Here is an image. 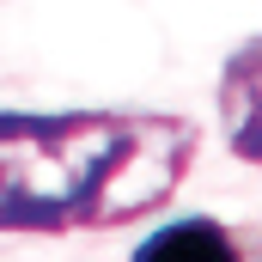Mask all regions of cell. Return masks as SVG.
Returning <instances> with one entry per match:
<instances>
[{
  "label": "cell",
  "instance_id": "1",
  "mask_svg": "<svg viewBox=\"0 0 262 262\" xmlns=\"http://www.w3.org/2000/svg\"><path fill=\"white\" fill-rule=\"evenodd\" d=\"M195 128L159 110H0V232L128 226L171 195Z\"/></svg>",
  "mask_w": 262,
  "mask_h": 262
},
{
  "label": "cell",
  "instance_id": "3",
  "mask_svg": "<svg viewBox=\"0 0 262 262\" xmlns=\"http://www.w3.org/2000/svg\"><path fill=\"white\" fill-rule=\"evenodd\" d=\"M134 262H244L238 250V238L220 226V220H207V213H189V220H171V226H159Z\"/></svg>",
  "mask_w": 262,
  "mask_h": 262
},
{
  "label": "cell",
  "instance_id": "2",
  "mask_svg": "<svg viewBox=\"0 0 262 262\" xmlns=\"http://www.w3.org/2000/svg\"><path fill=\"white\" fill-rule=\"evenodd\" d=\"M220 116H226L232 152L262 165V37L244 43L226 61V73H220Z\"/></svg>",
  "mask_w": 262,
  "mask_h": 262
}]
</instances>
